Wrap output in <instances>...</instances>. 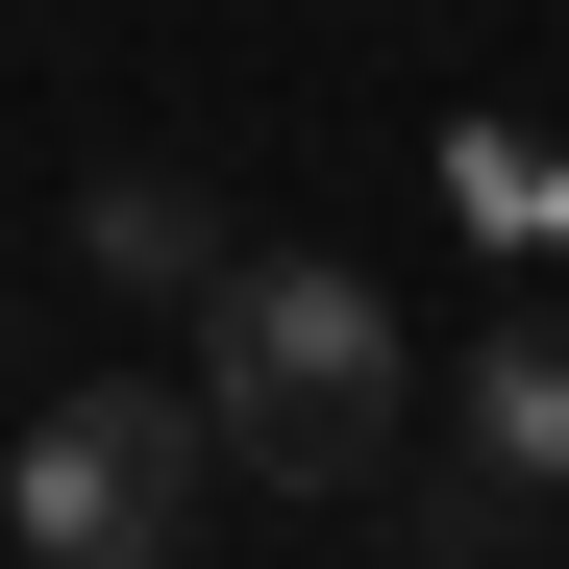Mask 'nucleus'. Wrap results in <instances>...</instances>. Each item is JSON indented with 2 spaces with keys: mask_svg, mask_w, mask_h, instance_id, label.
I'll return each mask as SVG.
<instances>
[{
  "mask_svg": "<svg viewBox=\"0 0 569 569\" xmlns=\"http://www.w3.org/2000/svg\"><path fill=\"white\" fill-rule=\"evenodd\" d=\"M0 569H26V545H0Z\"/></svg>",
  "mask_w": 569,
  "mask_h": 569,
  "instance_id": "obj_7",
  "label": "nucleus"
},
{
  "mask_svg": "<svg viewBox=\"0 0 569 569\" xmlns=\"http://www.w3.org/2000/svg\"><path fill=\"white\" fill-rule=\"evenodd\" d=\"M397 569H520V496H496V470H470V496H421V545Z\"/></svg>",
  "mask_w": 569,
  "mask_h": 569,
  "instance_id": "obj_6",
  "label": "nucleus"
},
{
  "mask_svg": "<svg viewBox=\"0 0 569 569\" xmlns=\"http://www.w3.org/2000/svg\"><path fill=\"white\" fill-rule=\"evenodd\" d=\"M74 272H124V298H199V272H223V199H199V173H74Z\"/></svg>",
  "mask_w": 569,
  "mask_h": 569,
  "instance_id": "obj_3",
  "label": "nucleus"
},
{
  "mask_svg": "<svg viewBox=\"0 0 569 569\" xmlns=\"http://www.w3.org/2000/svg\"><path fill=\"white\" fill-rule=\"evenodd\" d=\"M199 397L173 371H74V397H26V446H0V545L26 569H173L199 545Z\"/></svg>",
  "mask_w": 569,
  "mask_h": 569,
  "instance_id": "obj_2",
  "label": "nucleus"
},
{
  "mask_svg": "<svg viewBox=\"0 0 569 569\" xmlns=\"http://www.w3.org/2000/svg\"><path fill=\"white\" fill-rule=\"evenodd\" d=\"M470 470H496V496H569V322L470 347Z\"/></svg>",
  "mask_w": 569,
  "mask_h": 569,
  "instance_id": "obj_4",
  "label": "nucleus"
},
{
  "mask_svg": "<svg viewBox=\"0 0 569 569\" xmlns=\"http://www.w3.org/2000/svg\"><path fill=\"white\" fill-rule=\"evenodd\" d=\"M199 446L272 470V496H347L397 446V298L322 248H223L199 272Z\"/></svg>",
  "mask_w": 569,
  "mask_h": 569,
  "instance_id": "obj_1",
  "label": "nucleus"
},
{
  "mask_svg": "<svg viewBox=\"0 0 569 569\" xmlns=\"http://www.w3.org/2000/svg\"><path fill=\"white\" fill-rule=\"evenodd\" d=\"M446 223L470 248H569V149L545 124H446Z\"/></svg>",
  "mask_w": 569,
  "mask_h": 569,
  "instance_id": "obj_5",
  "label": "nucleus"
}]
</instances>
